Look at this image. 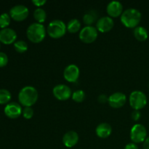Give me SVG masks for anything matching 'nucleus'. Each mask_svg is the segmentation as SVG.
<instances>
[{"mask_svg":"<svg viewBox=\"0 0 149 149\" xmlns=\"http://www.w3.org/2000/svg\"><path fill=\"white\" fill-rule=\"evenodd\" d=\"M39 97L37 90L33 86H26L18 93V100L24 107H32L36 103Z\"/></svg>","mask_w":149,"mask_h":149,"instance_id":"f257e3e1","label":"nucleus"},{"mask_svg":"<svg viewBox=\"0 0 149 149\" xmlns=\"http://www.w3.org/2000/svg\"><path fill=\"white\" fill-rule=\"evenodd\" d=\"M141 18V13L135 8H128L125 10L120 17L122 24L130 29H135L138 26Z\"/></svg>","mask_w":149,"mask_h":149,"instance_id":"f03ea898","label":"nucleus"},{"mask_svg":"<svg viewBox=\"0 0 149 149\" xmlns=\"http://www.w3.org/2000/svg\"><path fill=\"white\" fill-rule=\"evenodd\" d=\"M47 29L42 23H31L29 26L26 30V36L33 43H40L45 39L46 36Z\"/></svg>","mask_w":149,"mask_h":149,"instance_id":"7ed1b4c3","label":"nucleus"},{"mask_svg":"<svg viewBox=\"0 0 149 149\" xmlns=\"http://www.w3.org/2000/svg\"><path fill=\"white\" fill-rule=\"evenodd\" d=\"M67 31L66 25L61 20H53L47 27V33L53 39H60Z\"/></svg>","mask_w":149,"mask_h":149,"instance_id":"20e7f679","label":"nucleus"},{"mask_svg":"<svg viewBox=\"0 0 149 149\" xmlns=\"http://www.w3.org/2000/svg\"><path fill=\"white\" fill-rule=\"evenodd\" d=\"M129 103L134 110L140 111L146 106L147 97L143 92L135 90L130 95Z\"/></svg>","mask_w":149,"mask_h":149,"instance_id":"39448f33","label":"nucleus"},{"mask_svg":"<svg viewBox=\"0 0 149 149\" xmlns=\"http://www.w3.org/2000/svg\"><path fill=\"white\" fill-rule=\"evenodd\" d=\"M98 31L93 26H86L81 29L79 34V39L85 44L94 42L98 36Z\"/></svg>","mask_w":149,"mask_h":149,"instance_id":"423d86ee","label":"nucleus"},{"mask_svg":"<svg viewBox=\"0 0 149 149\" xmlns=\"http://www.w3.org/2000/svg\"><path fill=\"white\" fill-rule=\"evenodd\" d=\"M147 138V130L145 126L141 124H135L130 130V139L135 144L141 143Z\"/></svg>","mask_w":149,"mask_h":149,"instance_id":"0eeeda50","label":"nucleus"},{"mask_svg":"<svg viewBox=\"0 0 149 149\" xmlns=\"http://www.w3.org/2000/svg\"><path fill=\"white\" fill-rule=\"evenodd\" d=\"M9 14L15 21H23L29 16V10L23 4H16L10 9Z\"/></svg>","mask_w":149,"mask_h":149,"instance_id":"6e6552de","label":"nucleus"},{"mask_svg":"<svg viewBox=\"0 0 149 149\" xmlns=\"http://www.w3.org/2000/svg\"><path fill=\"white\" fill-rule=\"evenodd\" d=\"M52 93L55 98L61 101L68 100L72 95L71 88L68 85L64 84H59L55 85L52 89Z\"/></svg>","mask_w":149,"mask_h":149,"instance_id":"1a4fd4ad","label":"nucleus"},{"mask_svg":"<svg viewBox=\"0 0 149 149\" xmlns=\"http://www.w3.org/2000/svg\"><path fill=\"white\" fill-rule=\"evenodd\" d=\"M80 75L79 68L75 64H69L63 71V77L67 81L71 83L76 82Z\"/></svg>","mask_w":149,"mask_h":149,"instance_id":"9d476101","label":"nucleus"},{"mask_svg":"<svg viewBox=\"0 0 149 149\" xmlns=\"http://www.w3.org/2000/svg\"><path fill=\"white\" fill-rule=\"evenodd\" d=\"M127 102V96L121 92H116L109 97V104L113 109L123 107Z\"/></svg>","mask_w":149,"mask_h":149,"instance_id":"9b49d317","label":"nucleus"},{"mask_svg":"<svg viewBox=\"0 0 149 149\" xmlns=\"http://www.w3.org/2000/svg\"><path fill=\"white\" fill-rule=\"evenodd\" d=\"M114 26L113 18L109 16H103L97 20L96 23V29L101 33H106L111 30Z\"/></svg>","mask_w":149,"mask_h":149,"instance_id":"f8f14e48","label":"nucleus"},{"mask_svg":"<svg viewBox=\"0 0 149 149\" xmlns=\"http://www.w3.org/2000/svg\"><path fill=\"white\" fill-rule=\"evenodd\" d=\"M4 111L7 117L10 119H17L22 114L23 109L20 104L16 102H11L6 105Z\"/></svg>","mask_w":149,"mask_h":149,"instance_id":"ddd939ff","label":"nucleus"},{"mask_svg":"<svg viewBox=\"0 0 149 149\" xmlns=\"http://www.w3.org/2000/svg\"><path fill=\"white\" fill-rule=\"evenodd\" d=\"M17 39V33L11 28H5L0 30V42L5 45L15 43Z\"/></svg>","mask_w":149,"mask_h":149,"instance_id":"4468645a","label":"nucleus"},{"mask_svg":"<svg viewBox=\"0 0 149 149\" xmlns=\"http://www.w3.org/2000/svg\"><path fill=\"white\" fill-rule=\"evenodd\" d=\"M106 12L111 17H121L123 13V5L119 1H111L107 4Z\"/></svg>","mask_w":149,"mask_h":149,"instance_id":"2eb2a0df","label":"nucleus"},{"mask_svg":"<svg viewBox=\"0 0 149 149\" xmlns=\"http://www.w3.org/2000/svg\"><path fill=\"white\" fill-rule=\"evenodd\" d=\"M79 139L78 133L75 131L70 130L65 132L63 136V143L67 148H73L78 143Z\"/></svg>","mask_w":149,"mask_h":149,"instance_id":"dca6fc26","label":"nucleus"},{"mask_svg":"<svg viewBox=\"0 0 149 149\" xmlns=\"http://www.w3.org/2000/svg\"><path fill=\"white\" fill-rule=\"evenodd\" d=\"M112 127L109 123L106 122H102L99 124L95 129V133L97 137L100 138H107L111 135Z\"/></svg>","mask_w":149,"mask_h":149,"instance_id":"f3484780","label":"nucleus"},{"mask_svg":"<svg viewBox=\"0 0 149 149\" xmlns=\"http://www.w3.org/2000/svg\"><path fill=\"white\" fill-rule=\"evenodd\" d=\"M97 17H98V14L97 11L95 10H89L86 12L83 15V22L86 26H93L94 23H97Z\"/></svg>","mask_w":149,"mask_h":149,"instance_id":"a211bd4d","label":"nucleus"},{"mask_svg":"<svg viewBox=\"0 0 149 149\" xmlns=\"http://www.w3.org/2000/svg\"><path fill=\"white\" fill-rule=\"evenodd\" d=\"M133 35L135 39L139 42H144L148 37V31L143 26H137L133 30Z\"/></svg>","mask_w":149,"mask_h":149,"instance_id":"6ab92c4d","label":"nucleus"},{"mask_svg":"<svg viewBox=\"0 0 149 149\" xmlns=\"http://www.w3.org/2000/svg\"><path fill=\"white\" fill-rule=\"evenodd\" d=\"M81 25L79 20L77 18H73L68 22L66 25L67 31L71 33H75L81 31Z\"/></svg>","mask_w":149,"mask_h":149,"instance_id":"aec40b11","label":"nucleus"},{"mask_svg":"<svg viewBox=\"0 0 149 149\" xmlns=\"http://www.w3.org/2000/svg\"><path fill=\"white\" fill-rule=\"evenodd\" d=\"M33 17L36 23H43L47 19V13L42 7H37L33 12Z\"/></svg>","mask_w":149,"mask_h":149,"instance_id":"412c9836","label":"nucleus"},{"mask_svg":"<svg viewBox=\"0 0 149 149\" xmlns=\"http://www.w3.org/2000/svg\"><path fill=\"white\" fill-rule=\"evenodd\" d=\"M10 92L6 89H0V104H7L11 99Z\"/></svg>","mask_w":149,"mask_h":149,"instance_id":"4be33fe9","label":"nucleus"},{"mask_svg":"<svg viewBox=\"0 0 149 149\" xmlns=\"http://www.w3.org/2000/svg\"><path fill=\"white\" fill-rule=\"evenodd\" d=\"M14 48L16 52L24 53L28 50V44L23 40H17L14 43Z\"/></svg>","mask_w":149,"mask_h":149,"instance_id":"5701e85b","label":"nucleus"},{"mask_svg":"<svg viewBox=\"0 0 149 149\" xmlns=\"http://www.w3.org/2000/svg\"><path fill=\"white\" fill-rule=\"evenodd\" d=\"M85 93L81 90H76L74 93H72V95H71L73 100L77 102V103H81V102H83L84 99H85Z\"/></svg>","mask_w":149,"mask_h":149,"instance_id":"b1692460","label":"nucleus"},{"mask_svg":"<svg viewBox=\"0 0 149 149\" xmlns=\"http://www.w3.org/2000/svg\"><path fill=\"white\" fill-rule=\"evenodd\" d=\"M10 18L11 17L10 14L7 13H4L0 15V28L1 29L7 28V26L10 25Z\"/></svg>","mask_w":149,"mask_h":149,"instance_id":"393cba45","label":"nucleus"},{"mask_svg":"<svg viewBox=\"0 0 149 149\" xmlns=\"http://www.w3.org/2000/svg\"><path fill=\"white\" fill-rule=\"evenodd\" d=\"M23 116L26 119H31L33 116L34 111L32 107H24L22 112Z\"/></svg>","mask_w":149,"mask_h":149,"instance_id":"a878e982","label":"nucleus"},{"mask_svg":"<svg viewBox=\"0 0 149 149\" xmlns=\"http://www.w3.org/2000/svg\"><path fill=\"white\" fill-rule=\"evenodd\" d=\"M8 63V57L7 54L3 52H0V67H4Z\"/></svg>","mask_w":149,"mask_h":149,"instance_id":"bb28decb","label":"nucleus"},{"mask_svg":"<svg viewBox=\"0 0 149 149\" xmlns=\"http://www.w3.org/2000/svg\"><path fill=\"white\" fill-rule=\"evenodd\" d=\"M141 117V113L140 111L138 110H134L131 113V119L135 122L139 120Z\"/></svg>","mask_w":149,"mask_h":149,"instance_id":"cd10ccee","label":"nucleus"},{"mask_svg":"<svg viewBox=\"0 0 149 149\" xmlns=\"http://www.w3.org/2000/svg\"><path fill=\"white\" fill-rule=\"evenodd\" d=\"M97 100L100 103H109V97L104 94H101L97 97Z\"/></svg>","mask_w":149,"mask_h":149,"instance_id":"c85d7f7f","label":"nucleus"},{"mask_svg":"<svg viewBox=\"0 0 149 149\" xmlns=\"http://www.w3.org/2000/svg\"><path fill=\"white\" fill-rule=\"evenodd\" d=\"M32 3L37 7H41L44 4H46L47 1L46 0H32Z\"/></svg>","mask_w":149,"mask_h":149,"instance_id":"c756f323","label":"nucleus"},{"mask_svg":"<svg viewBox=\"0 0 149 149\" xmlns=\"http://www.w3.org/2000/svg\"><path fill=\"white\" fill-rule=\"evenodd\" d=\"M124 149H138V146L137 144L134 143H130L125 146Z\"/></svg>","mask_w":149,"mask_h":149,"instance_id":"7c9ffc66","label":"nucleus"},{"mask_svg":"<svg viewBox=\"0 0 149 149\" xmlns=\"http://www.w3.org/2000/svg\"><path fill=\"white\" fill-rule=\"evenodd\" d=\"M143 149H149V137H148L143 142Z\"/></svg>","mask_w":149,"mask_h":149,"instance_id":"2f4dec72","label":"nucleus"},{"mask_svg":"<svg viewBox=\"0 0 149 149\" xmlns=\"http://www.w3.org/2000/svg\"><path fill=\"white\" fill-rule=\"evenodd\" d=\"M0 46H1V42H0Z\"/></svg>","mask_w":149,"mask_h":149,"instance_id":"473e14b6","label":"nucleus"}]
</instances>
